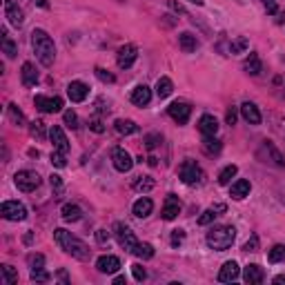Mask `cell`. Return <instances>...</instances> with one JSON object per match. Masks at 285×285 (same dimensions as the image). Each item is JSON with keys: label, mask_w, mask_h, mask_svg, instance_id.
I'll return each instance as SVG.
<instances>
[{"label": "cell", "mask_w": 285, "mask_h": 285, "mask_svg": "<svg viewBox=\"0 0 285 285\" xmlns=\"http://www.w3.org/2000/svg\"><path fill=\"white\" fill-rule=\"evenodd\" d=\"M267 259H270V263H281V261H285V245H274L270 250V254H267Z\"/></svg>", "instance_id": "e575fe53"}, {"label": "cell", "mask_w": 285, "mask_h": 285, "mask_svg": "<svg viewBox=\"0 0 285 285\" xmlns=\"http://www.w3.org/2000/svg\"><path fill=\"white\" fill-rule=\"evenodd\" d=\"M36 5H38V7H43V9H47V7H49L47 0H36Z\"/></svg>", "instance_id": "6125c7cd"}, {"label": "cell", "mask_w": 285, "mask_h": 285, "mask_svg": "<svg viewBox=\"0 0 285 285\" xmlns=\"http://www.w3.org/2000/svg\"><path fill=\"white\" fill-rule=\"evenodd\" d=\"M58 278H60L63 283H69V276H67V272H65V270H60V272H58Z\"/></svg>", "instance_id": "91938a15"}, {"label": "cell", "mask_w": 285, "mask_h": 285, "mask_svg": "<svg viewBox=\"0 0 285 285\" xmlns=\"http://www.w3.org/2000/svg\"><path fill=\"white\" fill-rule=\"evenodd\" d=\"M245 252H256L259 250V236H250V241L243 245Z\"/></svg>", "instance_id": "681fc988"}, {"label": "cell", "mask_w": 285, "mask_h": 285, "mask_svg": "<svg viewBox=\"0 0 285 285\" xmlns=\"http://www.w3.org/2000/svg\"><path fill=\"white\" fill-rule=\"evenodd\" d=\"M49 183H52V187L56 189V192H63V178H60L58 174H52V176H49Z\"/></svg>", "instance_id": "f5cc1de1"}, {"label": "cell", "mask_w": 285, "mask_h": 285, "mask_svg": "<svg viewBox=\"0 0 285 285\" xmlns=\"http://www.w3.org/2000/svg\"><path fill=\"white\" fill-rule=\"evenodd\" d=\"M183 238H185V232H183V230H174V232H172V248H178V245L183 243Z\"/></svg>", "instance_id": "c3c4849f"}, {"label": "cell", "mask_w": 285, "mask_h": 285, "mask_svg": "<svg viewBox=\"0 0 285 285\" xmlns=\"http://www.w3.org/2000/svg\"><path fill=\"white\" fill-rule=\"evenodd\" d=\"M248 47H250L248 38H245V36H238L236 40H232V43H230V54H241V52H245Z\"/></svg>", "instance_id": "8d00e7d4"}, {"label": "cell", "mask_w": 285, "mask_h": 285, "mask_svg": "<svg viewBox=\"0 0 285 285\" xmlns=\"http://www.w3.org/2000/svg\"><path fill=\"white\" fill-rule=\"evenodd\" d=\"M111 160H114V167H116V170L123 172V174H125V172H130V170H132V165H134L132 156L127 154L123 147H116L114 152H111Z\"/></svg>", "instance_id": "8fae6325"}, {"label": "cell", "mask_w": 285, "mask_h": 285, "mask_svg": "<svg viewBox=\"0 0 285 285\" xmlns=\"http://www.w3.org/2000/svg\"><path fill=\"white\" fill-rule=\"evenodd\" d=\"M214 216H219V214H216V212L212 210V208H210V210H205V212H203V216L198 219V225H210V223L214 221Z\"/></svg>", "instance_id": "f6af8a7d"}, {"label": "cell", "mask_w": 285, "mask_h": 285, "mask_svg": "<svg viewBox=\"0 0 285 285\" xmlns=\"http://www.w3.org/2000/svg\"><path fill=\"white\" fill-rule=\"evenodd\" d=\"M33 105H36V109H40L43 114H56V111L63 109V98H58V96H40V94H38V96L33 98Z\"/></svg>", "instance_id": "ba28073f"}, {"label": "cell", "mask_w": 285, "mask_h": 285, "mask_svg": "<svg viewBox=\"0 0 285 285\" xmlns=\"http://www.w3.org/2000/svg\"><path fill=\"white\" fill-rule=\"evenodd\" d=\"M172 92H174V85H172V80H170L167 76H160L158 83H156V94H158V98H167Z\"/></svg>", "instance_id": "4316f807"}, {"label": "cell", "mask_w": 285, "mask_h": 285, "mask_svg": "<svg viewBox=\"0 0 285 285\" xmlns=\"http://www.w3.org/2000/svg\"><path fill=\"white\" fill-rule=\"evenodd\" d=\"M263 5L267 9V14H276V3H274V0H263Z\"/></svg>", "instance_id": "6f0895ef"}, {"label": "cell", "mask_w": 285, "mask_h": 285, "mask_svg": "<svg viewBox=\"0 0 285 285\" xmlns=\"http://www.w3.org/2000/svg\"><path fill=\"white\" fill-rule=\"evenodd\" d=\"M0 214L7 221H25L27 208L22 203H18V200H5V203L0 205Z\"/></svg>", "instance_id": "52a82bcc"}, {"label": "cell", "mask_w": 285, "mask_h": 285, "mask_svg": "<svg viewBox=\"0 0 285 285\" xmlns=\"http://www.w3.org/2000/svg\"><path fill=\"white\" fill-rule=\"evenodd\" d=\"M67 154H63V152H58V149H54L52 152V163L56 165V167H65L67 165V158H65Z\"/></svg>", "instance_id": "ee69618b"}, {"label": "cell", "mask_w": 285, "mask_h": 285, "mask_svg": "<svg viewBox=\"0 0 285 285\" xmlns=\"http://www.w3.org/2000/svg\"><path fill=\"white\" fill-rule=\"evenodd\" d=\"M67 96H69L71 103H83V100L89 96V87L80 80H74V83H69V87H67Z\"/></svg>", "instance_id": "5bb4252c"}, {"label": "cell", "mask_w": 285, "mask_h": 285, "mask_svg": "<svg viewBox=\"0 0 285 285\" xmlns=\"http://www.w3.org/2000/svg\"><path fill=\"white\" fill-rule=\"evenodd\" d=\"M138 58V49L134 47V45H123L118 49V58H116V63H118L120 69H130V67L136 63Z\"/></svg>", "instance_id": "30bf717a"}, {"label": "cell", "mask_w": 285, "mask_h": 285, "mask_svg": "<svg viewBox=\"0 0 285 285\" xmlns=\"http://www.w3.org/2000/svg\"><path fill=\"white\" fill-rule=\"evenodd\" d=\"M31 47L36 52L38 60L45 65V67H52L54 60H56V47H54V40L47 31L43 29H33L31 31Z\"/></svg>", "instance_id": "7a4b0ae2"}, {"label": "cell", "mask_w": 285, "mask_h": 285, "mask_svg": "<svg viewBox=\"0 0 285 285\" xmlns=\"http://www.w3.org/2000/svg\"><path fill=\"white\" fill-rule=\"evenodd\" d=\"M236 118H238L236 107H230V109H227V114H225V123H227V125H234V123H236Z\"/></svg>", "instance_id": "db71d44e"}, {"label": "cell", "mask_w": 285, "mask_h": 285, "mask_svg": "<svg viewBox=\"0 0 285 285\" xmlns=\"http://www.w3.org/2000/svg\"><path fill=\"white\" fill-rule=\"evenodd\" d=\"M250 189H252V183L245 181V178H241V181L232 183V187H230V196H234V198H245V196L250 194Z\"/></svg>", "instance_id": "484cf974"}, {"label": "cell", "mask_w": 285, "mask_h": 285, "mask_svg": "<svg viewBox=\"0 0 285 285\" xmlns=\"http://www.w3.org/2000/svg\"><path fill=\"white\" fill-rule=\"evenodd\" d=\"M241 114H243V118L250 123V125H259L261 123V111L259 107H256L254 103H243L241 105Z\"/></svg>", "instance_id": "603a6c76"}, {"label": "cell", "mask_w": 285, "mask_h": 285, "mask_svg": "<svg viewBox=\"0 0 285 285\" xmlns=\"http://www.w3.org/2000/svg\"><path fill=\"white\" fill-rule=\"evenodd\" d=\"M132 274H134V278H136V281H145V278H147V272H145V267L138 265V263L132 265Z\"/></svg>", "instance_id": "bcb514c9"}, {"label": "cell", "mask_w": 285, "mask_h": 285, "mask_svg": "<svg viewBox=\"0 0 285 285\" xmlns=\"http://www.w3.org/2000/svg\"><path fill=\"white\" fill-rule=\"evenodd\" d=\"M178 214H181V200H178L176 194H170V196L165 198V205H163L160 216H163L165 221H174Z\"/></svg>", "instance_id": "4fadbf2b"}, {"label": "cell", "mask_w": 285, "mask_h": 285, "mask_svg": "<svg viewBox=\"0 0 285 285\" xmlns=\"http://www.w3.org/2000/svg\"><path fill=\"white\" fill-rule=\"evenodd\" d=\"M0 36H3V52L9 56V58H14L16 54H18V47H16V43L11 40V36L7 33V29L0 31Z\"/></svg>", "instance_id": "f546056e"}, {"label": "cell", "mask_w": 285, "mask_h": 285, "mask_svg": "<svg viewBox=\"0 0 285 285\" xmlns=\"http://www.w3.org/2000/svg\"><path fill=\"white\" fill-rule=\"evenodd\" d=\"M20 78H22V85L25 87H33L38 83V71L33 63H22V69H20Z\"/></svg>", "instance_id": "7402d4cb"}, {"label": "cell", "mask_w": 285, "mask_h": 285, "mask_svg": "<svg viewBox=\"0 0 285 285\" xmlns=\"http://www.w3.org/2000/svg\"><path fill=\"white\" fill-rule=\"evenodd\" d=\"M29 132H31V136H36L38 141H43L47 134H45V123L43 120H33L31 123V127H29Z\"/></svg>", "instance_id": "f35d334b"}, {"label": "cell", "mask_w": 285, "mask_h": 285, "mask_svg": "<svg viewBox=\"0 0 285 285\" xmlns=\"http://www.w3.org/2000/svg\"><path fill=\"white\" fill-rule=\"evenodd\" d=\"M243 278H245V283H250V285H259V283L265 281V272H263V267H261V265L252 263V265L245 267Z\"/></svg>", "instance_id": "ac0fdd59"}, {"label": "cell", "mask_w": 285, "mask_h": 285, "mask_svg": "<svg viewBox=\"0 0 285 285\" xmlns=\"http://www.w3.org/2000/svg\"><path fill=\"white\" fill-rule=\"evenodd\" d=\"M114 236H116V241H118V245L123 250H127V252H134V248L138 245V241H136V234L132 232V227L130 225H125V223H114Z\"/></svg>", "instance_id": "277c9868"}, {"label": "cell", "mask_w": 285, "mask_h": 285, "mask_svg": "<svg viewBox=\"0 0 285 285\" xmlns=\"http://www.w3.org/2000/svg\"><path fill=\"white\" fill-rule=\"evenodd\" d=\"M167 7H170V9H174L176 14H185V9H183L178 3H174V0H167Z\"/></svg>", "instance_id": "9f6ffc18"}, {"label": "cell", "mask_w": 285, "mask_h": 285, "mask_svg": "<svg viewBox=\"0 0 285 285\" xmlns=\"http://www.w3.org/2000/svg\"><path fill=\"white\" fill-rule=\"evenodd\" d=\"M149 100H152V89H149L147 85H138V87L132 92V103L138 105V107H145V105H149Z\"/></svg>", "instance_id": "ffe728a7"}, {"label": "cell", "mask_w": 285, "mask_h": 285, "mask_svg": "<svg viewBox=\"0 0 285 285\" xmlns=\"http://www.w3.org/2000/svg\"><path fill=\"white\" fill-rule=\"evenodd\" d=\"M132 254H136L138 259H152V256H154V248L149 243H138L136 248H134Z\"/></svg>", "instance_id": "d6a6232c"}, {"label": "cell", "mask_w": 285, "mask_h": 285, "mask_svg": "<svg viewBox=\"0 0 285 285\" xmlns=\"http://www.w3.org/2000/svg\"><path fill=\"white\" fill-rule=\"evenodd\" d=\"M189 3H194V5H198V7H200V5H203V0H189Z\"/></svg>", "instance_id": "e7e4bbea"}, {"label": "cell", "mask_w": 285, "mask_h": 285, "mask_svg": "<svg viewBox=\"0 0 285 285\" xmlns=\"http://www.w3.org/2000/svg\"><path fill=\"white\" fill-rule=\"evenodd\" d=\"M54 241L58 243V248L63 250L65 254L74 256V259H78V261H87V259H89V254H92V250H89L87 245L80 241V238H76L74 234L67 232V230H63V227L54 230Z\"/></svg>", "instance_id": "6da1fadb"}, {"label": "cell", "mask_w": 285, "mask_h": 285, "mask_svg": "<svg viewBox=\"0 0 285 285\" xmlns=\"http://www.w3.org/2000/svg\"><path fill=\"white\" fill-rule=\"evenodd\" d=\"M238 276H241V267H238L236 261H227V263H223L221 272H219V281L221 283H232V281H236Z\"/></svg>", "instance_id": "9a60e30c"}, {"label": "cell", "mask_w": 285, "mask_h": 285, "mask_svg": "<svg viewBox=\"0 0 285 285\" xmlns=\"http://www.w3.org/2000/svg\"><path fill=\"white\" fill-rule=\"evenodd\" d=\"M9 118L16 123V125H25V116H22V111L16 107V105H9Z\"/></svg>", "instance_id": "60d3db41"}, {"label": "cell", "mask_w": 285, "mask_h": 285, "mask_svg": "<svg viewBox=\"0 0 285 285\" xmlns=\"http://www.w3.org/2000/svg\"><path fill=\"white\" fill-rule=\"evenodd\" d=\"M60 214H63V221H67V223H76V221H80V219H83V210L78 208V205H74V203L63 205Z\"/></svg>", "instance_id": "d4e9b609"}, {"label": "cell", "mask_w": 285, "mask_h": 285, "mask_svg": "<svg viewBox=\"0 0 285 285\" xmlns=\"http://www.w3.org/2000/svg\"><path fill=\"white\" fill-rule=\"evenodd\" d=\"M154 185H156V181L152 176H138L134 181V189L136 192H149V189H154Z\"/></svg>", "instance_id": "4dcf8cb0"}, {"label": "cell", "mask_w": 285, "mask_h": 285, "mask_svg": "<svg viewBox=\"0 0 285 285\" xmlns=\"http://www.w3.org/2000/svg\"><path fill=\"white\" fill-rule=\"evenodd\" d=\"M285 283V274H278V276H274V285H283Z\"/></svg>", "instance_id": "94428289"}, {"label": "cell", "mask_w": 285, "mask_h": 285, "mask_svg": "<svg viewBox=\"0 0 285 285\" xmlns=\"http://www.w3.org/2000/svg\"><path fill=\"white\" fill-rule=\"evenodd\" d=\"M96 267H98V272H103V274H116V272L120 270V259L118 256L105 254L96 261Z\"/></svg>", "instance_id": "7c38bea8"}, {"label": "cell", "mask_w": 285, "mask_h": 285, "mask_svg": "<svg viewBox=\"0 0 285 285\" xmlns=\"http://www.w3.org/2000/svg\"><path fill=\"white\" fill-rule=\"evenodd\" d=\"M14 183L20 192H33V189H38V185H40V176L31 170H22L14 176Z\"/></svg>", "instance_id": "5b68a950"}, {"label": "cell", "mask_w": 285, "mask_h": 285, "mask_svg": "<svg viewBox=\"0 0 285 285\" xmlns=\"http://www.w3.org/2000/svg\"><path fill=\"white\" fill-rule=\"evenodd\" d=\"M167 114H170L172 120H176L178 125H185V123L189 120V114H192V107H189L187 103L176 100V103H172L170 107H167Z\"/></svg>", "instance_id": "9c48e42d"}, {"label": "cell", "mask_w": 285, "mask_h": 285, "mask_svg": "<svg viewBox=\"0 0 285 285\" xmlns=\"http://www.w3.org/2000/svg\"><path fill=\"white\" fill-rule=\"evenodd\" d=\"M89 130L96 132V134H103V132H105L103 120H100V118H92V120H89Z\"/></svg>", "instance_id": "f907efd6"}, {"label": "cell", "mask_w": 285, "mask_h": 285, "mask_svg": "<svg viewBox=\"0 0 285 285\" xmlns=\"http://www.w3.org/2000/svg\"><path fill=\"white\" fill-rule=\"evenodd\" d=\"M5 14H7V20L14 27H20L22 22H25V14H22V9L14 3V0H7V3H5Z\"/></svg>", "instance_id": "e0dca14e"}, {"label": "cell", "mask_w": 285, "mask_h": 285, "mask_svg": "<svg viewBox=\"0 0 285 285\" xmlns=\"http://www.w3.org/2000/svg\"><path fill=\"white\" fill-rule=\"evenodd\" d=\"M158 143H160L158 134H147V136H145V147H147V149H154Z\"/></svg>", "instance_id": "7dc6e473"}, {"label": "cell", "mask_w": 285, "mask_h": 285, "mask_svg": "<svg viewBox=\"0 0 285 285\" xmlns=\"http://www.w3.org/2000/svg\"><path fill=\"white\" fill-rule=\"evenodd\" d=\"M114 283H116V285H123V283H125V276H116Z\"/></svg>", "instance_id": "be15d7a7"}, {"label": "cell", "mask_w": 285, "mask_h": 285, "mask_svg": "<svg viewBox=\"0 0 285 285\" xmlns=\"http://www.w3.org/2000/svg\"><path fill=\"white\" fill-rule=\"evenodd\" d=\"M27 263H29L31 270H40V267L45 265V256L43 254H29L27 256Z\"/></svg>", "instance_id": "ab89813d"}, {"label": "cell", "mask_w": 285, "mask_h": 285, "mask_svg": "<svg viewBox=\"0 0 285 285\" xmlns=\"http://www.w3.org/2000/svg\"><path fill=\"white\" fill-rule=\"evenodd\" d=\"M116 132L118 134H125V136H130V134H136L138 132V125L134 120H116Z\"/></svg>", "instance_id": "1f68e13d"}, {"label": "cell", "mask_w": 285, "mask_h": 285, "mask_svg": "<svg viewBox=\"0 0 285 285\" xmlns=\"http://www.w3.org/2000/svg\"><path fill=\"white\" fill-rule=\"evenodd\" d=\"M96 241H98V245H105L109 241V232L107 230H98L96 232Z\"/></svg>", "instance_id": "11a10c76"}, {"label": "cell", "mask_w": 285, "mask_h": 285, "mask_svg": "<svg viewBox=\"0 0 285 285\" xmlns=\"http://www.w3.org/2000/svg\"><path fill=\"white\" fill-rule=\"evenodd\" d=\"M265 149H267V152H270L272 156H274V163H276L278 167H283V165H285V158H283V156L276 152V149H274V145H272L270 141H265Z\"/></svg>", "instance_id": "b9f144b4"}, {"label": "cell", "mask_w": 285, "mask_h": 285, "mask_svg": "<svg viewBox=\"0 0 285 285\" xmlns=\"http://www.w3.org/2000/svg\"><path fill=\"white\" fill-rule=\"evenodd\" d=\"M152 210H154V203H152V198H147V196L138 198L136 203H134V208H132L136 219H145V216H149L152 214Z\"/></svg>", "instance_id": "44dd1931"}, {"label": "cell", "mask_w": 285, "mask_h": 285, "mask_svg": "<svg viewBox=\"0 0 285 285\" xmlns=\"http://www.w3.org/2000/svg\"><path fill=\"white\" fill-rule=\"evenodd\" d=\"M198 130L203 136H216V132H219V120L212 114H203L198 120Z\"/></svg>", "instance_id": "d6986e66"}, {"label": "cell", "mask_w": 285, "mask_h": 285, "mask_svg": "<svg viewBox=\"0 0 285 285\" xmlns=\"http://www.w3.org/2000/svg\"><path fill=\"white\" fill-rule=\"evenodd\" d=\"M31 281L33 283H49L52 281V274L45 272V267H40V270H31Z\"/></svg>", "instance_id": "74e56055"}, {"label": "cell", "mask_w": 285, "mask_h": 285, "mask_svg": "<svg viewBox=\"0 0 285 285\" xmlns=\"http://www.w3.org/2000/svg\"><path fill=\"white\" fill-rule=\"evenodd\" d=\"M243 69L248 71V74H252V76L261 74V69H263V65H261V58H259L256 54H250V58L243 63Z\"/></svg>", "instance_id": "83f0119b"}, {"label": "cell", "mask_w": 285, "mask_h": 285, "mask_svg": "<svg viewBox=\"0 0 285 285\" xmlns=\"http://www.w3.org/2000/svg\"><path fill=\"white\" fill-rule=\"evenodd\" d=\"M236 172H238V167H236V165H227L225 170H223L221 174H219V183H221V185H227V183H230L232 178L236 176Z\"/></svg>", "instance_id": "836d02e7"}, {"label": "cell", "mask_w": 285, "mask_h": 285, "mask_svg": "<svg viewBox=\"0 0 285 285\" xmlns=\"http://www.w3.org/2000/svg\"><path fill=\"white\" fill-rule=\"evenodd\" d=\"M49 138H52V143H54V149H58V152H63V154L69 152V141H67L63 127L54 125L52 130H49Z\"/></svg>", "instance_id": "2e32d148"}, {"label": "cell", "mask_w": 285, "mask_h": 285, "mask_svg": "<svg viewBox=\"0 0 285 285\" xmlns=\"http://www.w3.org/2000/svg\"><path fill=\"white\" fill-rule=\"evenodd\" d=\"M221 141L216 136H205L203 138V149H205V154L208 156H214V154H219L221 152Z\"/></svg>", "instance_id": "f1b7e54d"}, {"label": "cell", "mask_w": 285, "mask_h": 285, "mask_svg": "<svg viewBox=\"0 0 285 285\" xmlns=\"http://www.w3.org/2000/svg\"><path fill=\"white\" fill-rule=\"evenodd\" d=\"M63 118H65V125H67V127H71V130H76V127H78V116H76L71 109L65 111Z\"/></svg>", "instance_id": "7bdbcfd3"}, {"label": "cell", "mask_w": 285, "mask_h": 285, "mask_svg": "<svg viewBox=\"0 0 285 285\" xmlns=\"http://www.w3.org/2000/svg\"><path fill=\"white\" fill-rule=\"evenodd\" d=\"M96 76H98L103 83H114V80H116V78H114V74H109V71L100 69V67H96Z\"/></svg>", "instance_id": "816d5d0a"}, {"label": "cell", "mask_w": 285, "mask_h": 285, "mask_svg": "<svg viewBox=\"0 0 285 285\" xmlns=\"http://www.w3.org/2000/svg\"><path fill=\"white\" fill-rule=\"evenodd\" d=\"M5 285H11V283H16L18 281V272L14 270L11 265H3V278H0Z\"/></svg>", "instance_id": "d590c367"}, {"label": "cell", "mask_w": 285, "mask_h": 285, "mask_svg": "<svg viewBox=\"0 0 285 285\" xmlns=\"http://www.w3.org/2000/svg\"><path fill=\"white\" fill-rule=\"evenodd\" d=\"M178 176L185 185H194V183H200L203 181V170L194 163V160H183L181 170H178Z\"/></svg>", "instance_id": "8992f818"}, {"label": "cell", "mask_w": 285, "mask_h": 285, "mask_svg": "<svg viewBox=\"0 0 285 285\" xmlns=\"http://www.w3.org/2000/svg\"><path fill=\"white\" fill-rule=\"evenodd\" d=\"M212 210H214L216 214H223V212H225L227 208H225V203H216V205H214V208H212Z\"/></svg>", "instance_id": "680465c9"}, {"label": "cell", "mask_w": 285, "mask_h": 285, "mask_svg": "<svg viewBox=\"0 0 285 285\" xmlns=\"http://www.w3.org/2000/svg\"><path fill=\"white\" fill-rule=\"evenodd\" d=\"M234 238H236V230L230 227V225H219V227H214L212 232H208V245L212 250H219V252L232 248Z\"/></svg>", "instance_id": "3957f363"}, {"label": "cell", "mask_w": 285, "mask_h": 285, "mask_svg": "<svg viewBox=\"0 0 285 285\" xmlns=\"http://www.w3.org/2000/svg\"><path fill=\"white\" fill-rule=\"evenodd\" d=\"M178 47H181L185 54L196 52V47H198L196 36H194V33H189V31H183L181 36H178Z\"/></svg>", "instance_id": "cb8c5ba5"}]
</instances>
